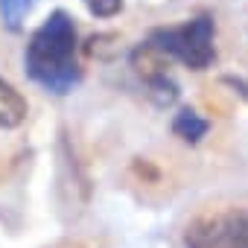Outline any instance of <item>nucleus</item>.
<instances>
[{"label":"nucleus","instance_id":"obj_1","mask_svg":"<svg viewBox=\"0 0 248 248\" xmlns=\"http://www.w3.org/2000/svg\"><path fill=\"white\" fill-rule=\"evenodd\" d=\"M27 76L47 93L67 96L82 82L79 30L64 9H56L27 41L24 50Z\"/></svg>","mask_w":248,"mask_h":248},{"label":"nucleus","instance_id":"obj_2","mask_svg":"<svg viewBox=\"0 0 248 248\" xmlns=\"http://www.w3.org/2000/svg\"><path fill=\"white\" fill-rule=\"evenodd\" d=\"M146 44L164 59H175L190 70H207L216 62V21L202 12L172 27H158L149 32Z\"/></svg>","mask_w":248,"mask_h":248},{"label":"nucleus","instance_id":"obj_3","mask_svg":"<svg viewBox=\"0 0 248 248\" xmlns=\"http://www.w3.org/2000/svg\"><path fill=\"white\" fill-rule=\"evenodd\" d=\"M184 248H248V202H219L196 210L184 231Z\"/></svg>","mask_w":248,"mask_h":248},{"label":"nucleus","instance_id":"obj_4","mask_svg":"<svg viewBox=\"0 0 248 248\" xmlns=\"http://www.w3.org/2000/svg\"><path fill=\"white\" fill-rule=\"evenodd\" d=\"M164 56L155 53L149 44H140L135 53H132V67L138 70V76L146 82V88L155 93L158 105H170L178 99V85L167 76V67L161 62Z\"/></svg>","mask_w":248,"mask_h":248},{"label":"nucleus","instance_id":"obj_5","mask_svg":"<svg viewBox=\"0 0 248 248\" xmlns=\"http://www.w3.org/2000/svg\"><path fill=\"white\" fill-rule=\"evenodd\" d=\"M24 120H27V99H24V93L12 82L0 79V129H18Z\"/></svg>","mask_w":248,"mask_h":248},{"label":"nucleus","instance_id":"obj_6","mask_svg":"<svg viewBox=\"0 0 248 248\" xmlns=\"http://www.w3.org/2000/svg\"><path fill=\"white\" fill-rule=\"evenodd\" d=\"M210 132V120H204L193 108H181L172 117V135L181 138L184 143H202V138Z\"/></svg>","mask_w":248,"mask_h":248},{"label":"nucleus","instance_id":"obj_7","mask_svg":"<svg viewBox=\"0 0 248 248\" xmlns=\"http://www.w3.org/2000/svg\"><path fill=\"white\" fill-rule=\"evenodd\" d=\"M32 3L35 0H0V18H3V24L15 32V30H21V24H24L27 12L32 9Z\"/></svg>","mask_w":248,"mask_h":248},{"label":"nucleus","instance_id":"obj_8","mask_svg":"<svg viewBox=\"0 0 248 248\" xmlns=\"http://www.w3.org/2000/svg\"><path fill=\"white\" fill-rule=\"evenodd\" d=\"M93 18H114L123 12V0H82Z\"/></svg>","mask_w":248,"mask_h":248}]
</instances>
